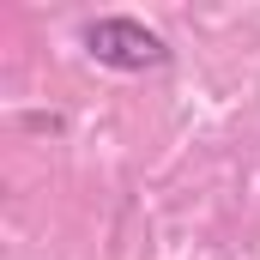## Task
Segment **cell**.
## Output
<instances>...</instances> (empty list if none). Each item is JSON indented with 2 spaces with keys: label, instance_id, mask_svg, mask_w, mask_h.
I'll return each instance as SVG.
<instances>
[{
  "label": "cell",
  "instance_id": "cell-1",
  "mask_svg": "<svg viewBox=\"0 0 260 260\" xmlns=\"http://www.w3.org/2000/svg\"><path fill=\"white\" fill-rule=\"evenodd\" d=\"M85 49H91L103 67H115V73H145V67L170 61L164 37L145 30L139 18H91V24H85Z\"/></svg>",
  "mask_w": 260,
  "mask_h": 260
}]
</instances>
